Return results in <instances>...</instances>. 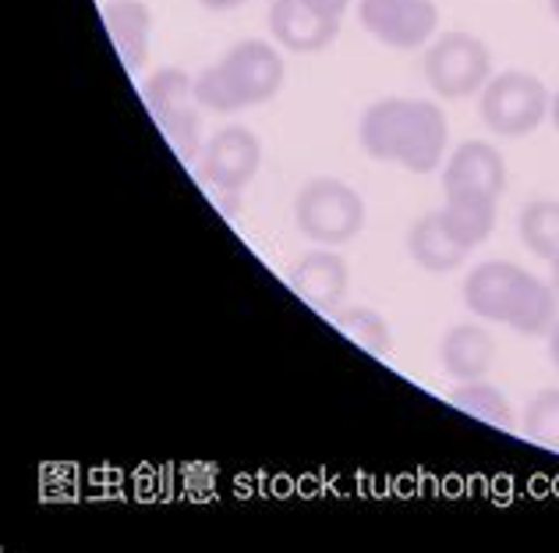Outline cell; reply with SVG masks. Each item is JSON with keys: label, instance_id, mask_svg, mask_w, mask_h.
<instances>
[{"label": "cell", "instance_id": "obj_4", "mask_svg": "<svg viewBox=\"0 0 559 553\" xmlns=\"http://www.w3.org/2000/svg\"><path fill=\"white\" fill-rule=\"evenodd\" d=\"M284 57L266 39H241L219 57L216 64L195 75V96L202 110L238 114L248 107H262L284 85Z\"/></svg>", "mask_w": 559, "mask_h": 553}, {"label": "cell", "instance_id": "obj_22", "mask_svg": "<svg viewBox=\"0 0 559 553\" xmlns=\"http://www.w3.org/2000/svg\"><path fill=\"white\" fill-rule=\"evenodd\" d=\"M549 358H552V366L559 369V319H556L552 330H549Z\"/></svg>", "mask_w": 559, "mask_h": 553}, {"label": "cell", "instance_id": "obj_17", "mask_svg": "<svg viewBox=\"0 0 559 553\" xmlns=\"http://www.w3.org/2000/svg\"><path fill=\"white\" fill-rule=\"evenodd\" d=\"M447 398H450L453 409H461L471 419H481V422H489V426H499V430H513L510 398L499 387H492V384L464 380L461 387H453Z\"/></svg>", "mask_w": 559, "mask_h": 553}, {"label": "cell", "instance_id": "obj_6", "mask_svg": "<svg viewBox=\"0 0 559 553\" xmlns=\"http://www.w3.org/2000/svg\"><path fill=\"white\" fill-rule=\"evenodd\" d=\"M549 104L552 93L546 90V82L521 68L499 71L478 93V114L485 128L503 139H524L538 132L542 121L549 118Z\"/></svg>", "mask_w": 559, "mask_h": 553}, {"label": "cell", "instance_id": "obj_5", "mask_svg": "<svg viewBox=\"0 0 559 553\" xmlns=\"http://www.w3.org/2000/svg\"><path fill=\"white\" fill-rule=\"evenodd\" d=\"M294 224L316 245H347L365 227V199L341 178H312L294 196Z\"/></svg>", "mask_w": 559, "mask_h": 553}, {"label": "cell", "instance_id": "obj_11", "mask_svg": "<svg viewBox=\"0 0 559 553\" xmlns=\"http://www.w3.org/2000/svg\"><path fill=\"white\" fill-rule=\"evenodd\" d=\"M475 252L471 245L450 227L443 210H432L418 216L415 224L407 227V256L425 273H453L467 263V256Z\"/></svg>", "mask_w": 559, "mask_h": 553}, {"label": "cell", "instance_id": "obj_19", "mask_svg": "<svg viewBox=\"0 0 559 553\" xmlns=\"http://www.w3.org/2000/svg\"><path fill=\"white\" fill-rule=\"evenodd\" d=\"M521 430L527 440L559 450V387H546L527 401Z\"/></svg>", "mask_w": 559, "mask_h": 553}, {"label": "cell", "instance_id": "obj_2", "mask_svg": "<svg viewBox=\"0 0 559 553\" xmlns=\"http://www.w3.org/2000/svg\"><path fill=\"white\" fill-rule=\"evenodd\" d=\"M559 295L532 270L507 259L481 263L464 276V305L485 323H503L524 338H549Z\"/></svg>", "mask_w": 559, "mask_h": 553}, {"label": "cell", "instance_id": "obj_1", "mask_svg": "<svg viewBox=\"0 0 559 553\" xmlns=\"http://www.w3.org/2000/svg\"><path fill=\"white\" fill-rule=\"evenodd\" d=\"M358 142L379 164H396L411 174H432L443 167L450 125L436 99L386 96L365 107Z\"/></svg>", "mask_w": 559, "mask_h": 553}, {"label": "cell", "instance_id": "obj_20", "mask_svg": "<svg viewBox=\"0 0 559 553\" xmlns=\"http://www.w3.org/2000/svg\"><path fill=\"white\" fill-rule=\"evenodd\" d=\"M305 4L312 8L316 14H322V19L344 22V14L350 11V4H355V0H305Z\"/></svg>", "mask_w": 559, "mask_h": 553}, {"label": "cell", "instance_id": "obj_7", "mask_svg": "<svg viewBox=\"0 0 559 553\" xmlns=\"http://www.w3.org/2000/svg\"><path fill=\"white\" fill-rule=\"evenodd\" d=\"M421 68L436 96L467 99V96H478L485 90V82L492 79V54L478 36L453 28V33L436 36L429 47H425Z\"/></svg>", "mask_w": 559, "mask_h": 553}, {"label": "cell", "instance_id": "obj_18", "mask_svg": "<svg viewBox=\"0 0 559 553\" xmlns=\"http://www.w3.org/2000/svg\"><path fill=\"white\" fill-rule=\"evenodd\" d=\"M333 323L341 327L355 344H361L369 355H376V358L393 352V333H390L386 316H379L376 309H369V305H350V309H336L333 313Z\"/></svg>", "mask_w": 559, "mask_h": 553}, {"label": "cell", "instance_id": "obj_25", "mask_svg": "<svg viewBox=\"0 0 559 553\" xmlns=\"http://www.w3.org/2000/svg\"><path fill=\"white\" fill-rule=\"evenodd\" d=\"M549 11H552V19L559 22V0H549Z\"/></svg>", "mask_w": 559, "mask_h": 553}, {"label": "cell", "instance_id": "obj_10", "mask_svg": "<svg viewBox=\"0 0 559 553\" xmlns=\"http://www.w3.org/2000/svg\"><path fill=\"white\" fill-rule=\"evenodd\" d=\"M347 281H350L347 263L333 249H326V245L301 256L287 276L294 295H301V302L312 305V309L322 316H333L341 309V302L347 295Z\"/></svg>", "mask_w": 559, "mask_h": 553}, {"label": "cell", "instance_id": "obj_9", "mask_svg": "<svg viewBox=\"0 0 559 553\" xmlns=\"http://www.w3.org/2000/svg\"><path fill=\"white\" fill-rule=\"evenodd\" d=\"M358 22L390 50H421L439 36L436 0H358Z\"/></svg>", "mask_w": 559, "mask_h": 553}, {"label": "cell", "instance_id": "obj_13", "mask_svg": "<svg viewBox=\"0 0 559 553\" xmlns=\"http://www.w3.org/2000/svg\"><path fill=\"white\" fill-rule=\"evenodd\" d=\"M499 358V348L489 327L481 323H457L439 341V362L453 380H485Z\"/></svg>", "mask_w": 559, "mask_h": 553}, {"label": "cell", "instance_id": "obj_12", "mask_svg": "<svg viewBox=\"0 0 559 553\" xmlns=\"http://www.w3.org/2000/svg\"><path fill=\"white\" fill-rule=\"evenodd\" d=\"M266 25L273 39L290 54H319L341 36V22L322 19L305 0H273Z\"/></svg>", "mask_w": 559, "mask_h": 553}, {"label": "cell", "instance_id": "obj_8", "mask_svg": "<svg viewBox=\"0 0 559 553\" xmlns=\"http://www.w3.org/2000/svg\"><path fill=\"white\" fill-rule=\"evenodd\" d=\"M259 164H262L259 136L245 125H227L216 136L205 139L202 153L191 167H195L199 181L213 196H241L255 181Z\"/></svg>", "mask_w": 559, "mask_h": 553}, {"label": "cell", "instance_id": "obj_3", "mask_svg": "<svg viewBox=\"0 0 559 553\" xmlns=\"http://www.w3.org/2000/svg\"><path fill=\"white\" fill-rule=\"evenodd\" d=\"M507 188V160L485 139H467L443 164L447 221L457 235L478 249L496 227V207Z\"/></svg>", "mask_w": 559, "mask_h": 553}, {"label": "cell", "instance_id": "obj_14", "mask_svg": "<svg viewBox=\"0 0 559 553\" xmlns=\"http://www.w3.org/2000/svg\"><path fill=\"white\" fill-rule=\"evenodd\" d=\"M103 25L114 39V50L121 64L135 75L150 61V36H153V11L145 0H110L103 8Z\"/></svg>", "mask_w": 559, "mask_h": 553}, {"label": "cell", "instance_id": "obj_21", "mask_svg": "<svg viewBox=\"0 0 559 553\" xmlns=\"http://www.w3.org/2000/svg\"><path fill=\"white\" fill-rule=\"evenodd\" d=\"M199 4H202L205 11H234V8L248 4V0H199Z\"/></svg>", "mask_w": 559, "mask_h": 553}, {"label": "cell", "instance_id": "obj_24", "mask_svg": "<svg viewBox=\"0 0 559 553\" xmlns=\"http://www.w3.org/2000/svg\"><path fill=\"white\" fill-rule=\"evenodd\" d=\"M549 284H552V291L559 295V256L552 259V281H549Z\"/></svg>", "mask_w": 559, "mask_h": 553}, {"label": "cell", "instance_id": "obj_15", "mask_svg": "<svg viewBox=\"0 0 559 553\" xmlns=\"http://www.w3.org/2000/svg\"><path fill=\"white\" fill-rule=\"evenodd\" d=\"M142 99L159 128H167L170 121L185 118L188 110L202 107L195 96V79H191L185 68H174V64L156 68L153 75L142 82Z\"/></svg>", "mask_w": 559, "mask_h": 553}, {"label": "cell", "instance_id": "obj_16", "mask_svg": "<svg viewBox=\"0 0 559 553\" xmlns=\"http://www.w3.org/2000/svg\"><path fill=\"white\" fill-rule=\"evenodd\" d=\"M518 235H521L527 252L552 263V259L559 256V202L556 199H535V202H527V207H521Z\"/></svg>", "mask_w": 559, "mask_h": 553}, {"label": "cell", "instance_id": "obj_23", "mask_svg": "<svg viewBox=\"0 0 559 553\" xmlns=\"http://www.w3.org/2000/svg\"><path fill=\"white\" fill-rule=\"evenodd\" d=\"M549 121H552V128L559 132V93L552 96V104H549Z\"/></svg>", "mask_w": 559, "mask_h": 553}]
</instances>
